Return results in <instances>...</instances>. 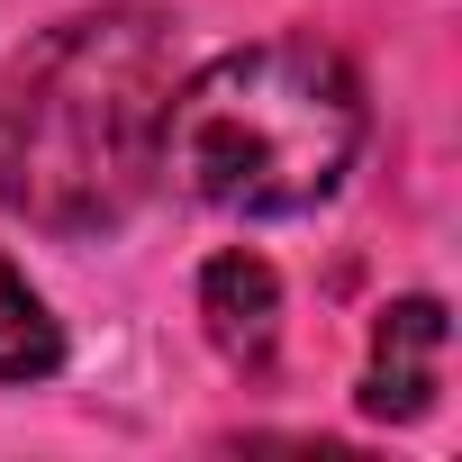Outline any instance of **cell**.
I'll return each instance as SVG.
<instances>
[{"instance_id":"6da1fadb","label":"cell","mask_w":462,"mask_h":462,"mask_svg":"<svg viewBox=\"0 0 462 462\" xmlns=\"http://www.w3.org/2000/svg\"><path fill=\"white\" fill-rule=\"evenodd\" d=\"M181 28L154 0L73 10L0 64V208L55 245H91L145 208Z\"/></svg>"},{"instance_id":"7a4b0ae2","label":"cell","mask_w":462,"mask_h":462,"mask_svg":"<svg viewBox=\"0 0 462 462\" xmlns=\"http://www.w3.org/2000/svg\"><path fill=\"white\" fill-rule=\"evenodd\" d=\"M363 127V82L327 37H254L172 82L154 181L217 217H309L345 190Z\"/></svg>"},{"instance_id":"3957f363","label":"cell","mask_w":462,"mask_h":462,"mask_svg":"<svg viewBox=\"0 0 462 462\" xmlns=\"http://www.w3.org/2000/svg\"><path fill=\"white\" fill-rule=\"evenodd\" d=\"M435 390H444V300L408 291V300H390L372 318V363H363L354 399L381 426H417L435 408Z\"/></svg>"},{"instance_id":"277c9868","label":"cell","mask_w":462,"mask_h":462,"mask_svg":"<svg viewBox=\"0 0 462 462\" xmlns=\"http://www.w3.org/2000/svg\"><path fill=\"white\" fill-rule=\"evenodd\" d=\"M199 327L236 372H263L273 345H282V273L263 254H245V245L208 254L199 263Z\"/></svg>"},{"instance_id":"5b68a950","label":"cell","mask_w":462,"mask_h":462,"mask_svg":"<svg viewBox=\"0 0 462 462\" xmlns=\"http://www.w3.org/2000/svg\"><path fill=\"white\" fill-rule=\"evenodd\" d=\"M55 372H64V327H55V309L28 291V273L0 254V381L28 390V381H55Z\"/></svg>"}]
</instances>
